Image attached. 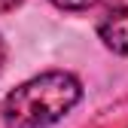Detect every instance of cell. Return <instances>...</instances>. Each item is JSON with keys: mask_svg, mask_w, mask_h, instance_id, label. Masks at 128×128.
Instances as JSON below:
<instances>
[{"mask_svg": "<svg viewBox=\"0 0 128 128\" xmlns=\"http://www.w3.org/2000/svg\"><path fill=\"white\" fill-rule=\"evenodd\" d=\"M79 98L82 86L73 73L46 70L12 88L0 104V116L6 128H49L67 116Z\"/></svg>", "mask_w": 128, "mask_h": 128, "instance_id": "6da1fadb", "label": "cell"}, {"mask_svg": "<svg viewBox=\"0 0 128 128\" xmlns=\"http://www.w3.org/2000/svg\"><path fill=\"white\" fill-rule=\"evenodd\" d=\"M98 37L110 52L128 55V0H104L98 15Z\"/></svg>", "mask_w": 128, "mask_h": 128, "instance_id": "7a4b0ae2", "label": "cell"}, {"mask_svg": "<svg viewBox=\"0 0 128 128\" xmlns=\"http://www.w3.org/2000/svg\"><path fill=\"white\" fill-rule=\"evenodd\" d=\"M49 3L58 6V9H64V12H86L94 3H101V0H49Z\"/></svg>", "mask_w": 128, "mask_h": 128, "instance_id": "3957f363", "label": "cell"}, {"mask_svg": "<svg viewBox=\"0 0 128 128\" xmlns=\"http://www.w3.org/2000/svg\"><path fill=\"white\" fill-rule=\"evenodd\" d=\"M24 0H0V12H9V9H15V6H22Z\"/></svg>", "mask_w": 128, "mask_h": 128, "instance_id": "277c9868", "label": "cell"}, {"mask_svg": "<svg viewBox=\"0 0 128 128\" xmlns=\"http://www.w3.org/2000/svg\"><path fill=\"white\" fill-rule=\"evenodd\" d=\"M3 61H6V43H3V37H0V67H3Z\"/></svg>", "mask_w": 128, "mask_h": 128, "instance_id": "5b68a950", "label": "cell"}]
</instances>
